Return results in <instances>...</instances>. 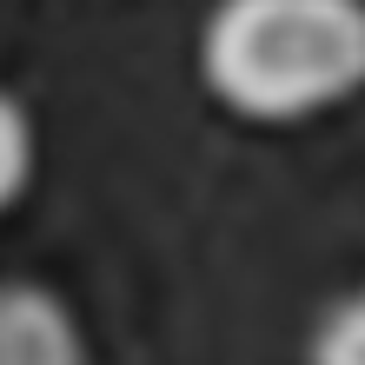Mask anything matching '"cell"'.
Here are the masks:
<instances>
[{
	"instance_id": "cell-4",
	"label": "cell",
	"mask_w": 365,
	"mask_h": 365,
	"mask_svg": "<svg viewBox=\"0 0 365 365\" xmlns=\"http://www.w3.org/2000/svg\"><path fill=\"white\" fill-rule=\"evenodd\" d=\"M312 365H365V286L332 299V312L312 332Z\"/></svg>"
},
{
	"instance_id": "cell-2",
	"label": "cell",
	"mask_w": 365,
	"mask_h": 365,
	"mask_svg": "<svg viewBox=\"0 0 365 365\" xmlns=\"http://www.w3.org/2000/svg\"><path fill=\"white\" fill-rule=\"evenodd\" d=\"M0 365H87L73 306L40 279H0Z\"/></svg>"
},
{
	"instance_id": "cell-1",
	"label": "cell",
	"mask_w": 365,
	"mask_h": 365,
	"mask_svg": "<svg viewBox=\"0 0 365 365\" xmlns=\"http://www.w3.org/2000/svg\"><path fill=\"white\" fill-rule=\"evenodd\" d=\"M200 80L259 126L326 113L365 87V0H220L200 27Z\"/></svg>"
},
{
	"instance_id": "cell-3",
	"label": "cell",
	"mask_w": 365,
	"mask_h": 365,
	"mask_svg": "<svg viewBox=\"0 0 365 365\" xmlns=\"http://www.w3.org/2000/svg\"><path fill=\"white\" fill-rule=\"evenodd\" d=\"M34 180V120L7 87H0V212L20 206V192Z\"/></svg>"
}]
</instances>
